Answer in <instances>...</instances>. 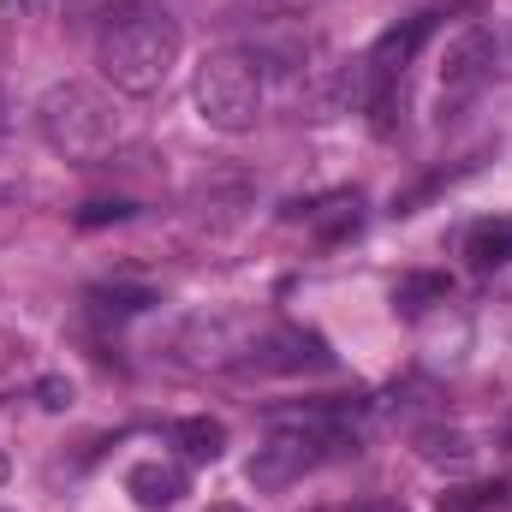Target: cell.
Masks as SVG:
<instances>
[{"label":"cell","instance_id":"obj_9","mask_svg":"<svg viewBox=\"0 0 512 512\" xmlns=\"http://www.w3.org/2000/svg\"><path fill=\"white\" fill-rule=\"evenodd\" d=\"M465 256H471V268H507L512 262V221H483V227H471V239H465Z\"/></svg>","mask_w":512,"mask_h":512},{"label":"cell","instance_id":"obj_16","mask_svg":"<svg viewBox=\"0 0 512 512\" xmlns=\"http://www.w3.org/2000/svg\"><path fill=\"white\" fill-rule=\"evenodd\" d=\"M346 512H411L405 501H393V495H370V501H352Z\"/></svg>","mask_w":512,"mask_h":512},{"label":"cell","instance_id":"obj_1","mask_svg":"<svg viewBox=\"0 0 512 512\" xmlns=\"http://www.w3.org/2000/svg\"><path fill=\"white\" fill-rule=\"evenodd\" d=\"M179 48H185L179 24H173L167 12H155V6H137V12H120V18L102 30L96 66H102V78H108L120 96H155V90L173 78Z\"/></svg>","mask_w":512,"mask_h":512},{"label":"cell","instance_id":"obj_2","mask_svg":"<svg viewBox=\"0 0 512 512\" xmlns=\"http://www.w3.org/2000/svg\"><path fill=\"white\" fill-rule=\"evenodd\" d=\"M36 131L54 155L78 161V167H96L108 161L120 143H126V120L120 108L96 90V84H54L42 102H36Z\"/></svg>","mask_w":512,"mask_h":512},{"label":"cell","instance_id":"obj_18","mask_svg":"<svg viewBox=\"0 0 512 512\" xmlns=\"http://www.w3.org/2000/svg\"><path fill=\"white\" fill-rule=\"evenodd\" d=\"M209 512H245V507H209Z\"/></svg>","mask_w":512,"mask_h":512},{"label":"cell","instance_id":"obj_14","mask_svg":"<svg viewBox=\"0 0 512 512\" xmlns=\"http://www.w3.org/2000/svg\"><path fill=\"white\" fill-rule=\"evenodd\" d=\"M131 215H137V203L102 197V203H84V209H78V227H108V221H131Z\"/></svg>","mask_w":512,"mask_h":512},{"label":"cell","instance_id":"obj_8","mask_svg":"<svg viewBox=\"0 0 512 512\" xmlns=\"http://www.w3.org/2000/svg\"><path fill=\"white\" fill-rule=\"evenodd\" d=\"M173 447H179L191 465H215V459L227 453V429H221L215 417H185V423H173Z\"/></svg>","mask_w":512,"mask_h":512},{"label":"cell","instance_id":"obj_13","mask_svg":"<svg viewBox=\"0 0 512 512\" xmlns=\"http://www.w3.org/2000/svg\"><path fill=\"white\" fill-rule=\"evenodd\" d=\"M423 459L429 465H471V441L465 435H423Z\"/></svg>","mask_w":512,"mask_h":512},{"label":"cell","instance_id":"obj_6","mask_svg":"<svg viewBox=\"0 0 512 512\" xmlns=\"http://www.w3.org/2000/svg\"><path fill=\"white\" fill-rule=\"evenodd\" d=\"M495 72V36L483 24H465L453 42H447V60H441V114H459Z\"/></svg>","mask_w":512,"mask_h":512},{"label":"cell","instance_id":"obj_3","mask_svg":"<svg viewBox=\"0 0 512 512\" xmlns=\"http://www.w3.org/2000/svg\"><path fill=\"white\" fill-rule=\"evenodd\" d=\"M197 114L215 131H251L262 114V66L245 48H209L197 78H191Z\"/></svg>","mask_w":512,"mask_h":512},{"label":"cell","instance_id":"obj_11","mask_svg":"<svg viewBox=\"0 0 512 512\" xmlns=\"http://www.w3.org/2000/svg\"><path fill=\"white\" fill-rule=\"evenodd\" d=\"M304 215L316 221L322 239H346V233H358V197H328L322 209H304Z\"/></svg>","mask_w":512,"mask_h":512},{"label":"cell","instance_id":"obj_12","mask_svg":"<svg viewBox=\"0 0 512 512\" xmlns=\"http://www.w3.org/2000/svg\"><path fill=\"white\" fill-rule=\"evenodd\" d=\"M90 304H96L102 316H137V310L155 304V292H149V286H102V292H90Z\"/></svg>","mask_w":512,"mask_h":512},{"label":"cell","instance_id":"obj_7","mask_svg":"<svg viewBox=\"0 0 512 512\" xmlns=\"http://www.w3.org/2000/svg\"><path fill=\"white\" fill-rule=\"evenodd\" d=\"M126 489H131V501H137V507H149V512L179 507V501H185V471H179V465H167V459H143V465H131Z\"/></svg>","mask_w":512,"mask_h":512},{"label":"cell","instance_id":"obj_15","mask_svg":"<svg viewBox=\"0 0 512 512\" xmlns=\"http://www.w3.org/2000/svg\"><path fill=\"white\" fill-rule=\"evenodd\" d=\"M501 507V489H459V495H447L441 512H495Z\"/></svg>","mask_w":512,"mask_h":512},{"label":"cell","instance_id":"obj_20","mask_svg":"<svg viewBox=\"0 0 512 512\" xmlns=\"http://www.w3.org/2000/svg\"><path fill=\"white\" fill-rule=\"evenodd\" d=\"M0 512H6V507H0Z\"/></svg>","mask_w":512,"mask_h":512},{"label":"cell","instance_id":"obj_5","mask_svg":"<svg viewBox=\"0 0 512 512\" xmlns=\"http://www.w3.org/2000/svg\"><path fill=\"white\" fill-rule=\"evenodd\" d=\"M239 370L245 376H304V370H334V352L310 328H262Z\"/></svg>","mask_w":512,"mask_h":512},{"label":"cell","instance_id":"obj_17","mask_svg":"<svg viewBox=\"0 0 512 512\" xmlns=\"http://www.w3.org/2000/svg\"><path fill=\"white\" fill-rule=\"evenodd\" d=\"M66 399H72V387L66 382H42V405H48V411H60Z\"/></svg>","mask_w":512,"mask_h":512},{"label":"cell","instance_id":"obj_19","mask_svg":"<svg viewBox=\"0 0 512 512\" xmlns=\"http://www.w3.org/2000/svg\"><path fill=\"white\" fill-rule=\"evenodd\" d=\"M0 483H6V453H0Z\"/></svg>","mask_w":512,"mask_h":512},{"label":"cell","instance_id":"obj_10","mask_svg":"<svg viewBox=\"0 0 512 512\" xmlns=\"http://www.w3.org/2000/svg\"><path fill=\"white\" fill-rule=\"evenodd\" d=\"M447 274H405L399 286H393V304L405 310V316H423L429 304H447Z\"/></svg>","mask_w":512,"mask_h":512},{"label":"cell","instance_id":"obj_4","mask_svg":"<svg viewBox=\"0 0 512 512\" xmlns=\"http://www.w3.org/2000/svg\"><path fill=\"white\" fill-rule=\"evenodd\" d=\"M346 447H358V441H340V435H316V429H274L262 447L251 453V465H245V477H251V489H292L298 477H310V471H322L334 453H346Z\"/></svg>","mask_w":512,"mask_h":512}]
</instances>
